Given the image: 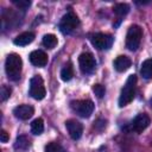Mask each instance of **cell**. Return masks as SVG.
Masks as SVG:
<instances>
[{
  "instance_id": "cell-12",
  "label": "cell",
  "mask_w": 152,
  "mask_h": 152,
  "mask_svg": "<svg viewBox=\"0 0 152 152\" xmlns=\"http://www.w3.org/2000/svg\"><path fill=\"white\" fill-rule=\"evenodd\" d=\"M30 62L34 66H45L48 63V55L42 50H34L30 53Z\"/></svg>"
},
{
  "instance_id": "cell-6",
  "label": "cell",
  "mask_w": 152,
  "mask_h": 152,
  "mask_svg": "<svg viewBox=\"0 0 152 152\" xmlns=\"http://www.w3.org/2000/svg\"><path fill=\"white\" fill-rule=\"evenodd\" d=\"M72 110L81 118H89L94 110V102L91 100H77L70 103Z\"/></svg>"
},
{
  "instance_id": "cell-16",
  "label": "cell",
  "mask_w": 152,
  "mask_h": 152,
  "mask_svg": "<svg viewBox=\"0 0 152 152\" xmlns=\"http://www.w3.org/2000/svg\"><path fill=\"white\" fill-rule=\"evenodd\" d=\"M140 75L145 80L152 78V58H148L142 62L141 68H140Z\"/></svg>"
},
{
  "instance_id": "cell-9",
  "label": "cell",
  "mask_w": 152,
  "mask_h": 152,
  "mask_svg": "<svg viewBox=\"0 0 152 152\" xmlns=\"http://www.w3.org/2000/svg\"><path fill=\"white\" fill-rule=\"evenodd\" d=\"M150 122H151V120L147 114H145V113L138 114L132 121V129L137 133H141L142 131H145L148 127Z\"/></svg>"
},
{
  "instance_id": "cell-4",
  "label": "cell",
  "mask_w": 152,
  "mask_h": 152,
  "mask_svg": "<svg viewBox=\"0 0 152 152\" xmlns=\"http://www.w3.org/2000/svg\"><path fill=\"white\" fill-rule=\"evenodd\" d=\"M78 25H80V19H78V17H77L72 11H70V12H68L66 14H64V15L62 17L58 27H59V31H61L62 33L69 34V33L74 32V31L78 27Z\"/></svg>"
},
{
  "instance_id": "cell-18",
  "label": "cell",
  "mask_w": 152,
  "mask_h": 152,
  "mask_svg": "<svg viewBox=\"0 0 152 152\" xmlns=\"http://www.w3.org/2000/svg\"><path fill=\"white\" fill-rule=\"evenodd\" d=\"M43 45L45 46V48H48V49H53L56 45H57V43H58V40H57V37L55 36V34H52V33H48V34H45L44 37H43Z\"/></svg>"
},
{
  "instance_id": "cell-11",
  "label": "cell",
  "mask_w": 152,
  "mask_h": 152,
  "mask_svg": "<svg viewBox=\"0 0 152 152\" xmlns=\"http://www.w3.org/2000/svg\"><path fill=\"white\" fill-rule=\"evenodd\" d=\"M34 113V109L30 104H19L13 109V114L19 120H27Z\"/></svg>"
},
{
  "instance_id": "cell-2",
  "label": "cell",
  "mask_w": 152,
  "mask_h": 152,
  "mask_svg": "<svg viewBox=\"0 0 152 152\" xmlns=\"http://www.w3.org/2000/svg\"><path fill=\"white\" fill-rule=\"evenodd\" d=\"M135 87H137V76L129 75L128 78L126 80L124 88L121 89L119 96V107H125L126 104L133 101L135 96Z\"/></svg>"
},
{
  "instance_id": "cell-20",
  "label": "cell",
  "mask_w": 152,
  "mask_h": 152,
  "mask_svg": "<svg viewBox=\"0 0 152 152\" xmlns=\"http://www.w3.org/2000/svg\"><path fill=\"white\" fill-rule=\"evenodd\" d=\"M114 13L118 15V17H122V15H126L129 11V6L127 4H116L113 8Z\"/></svg>"
},
{
  "instance_id": "cell-22",
  "label": "cell",
  "mask_w": 152,
  "mask_h": 152,
  "mask_svg": "<svg viewBox=\"0 0 152 152\" xmlns=\"http://www.w3.org/2000/svg\"><path fill=\"white\" fill-rule=\"evenodd\" d=\"M12 2L20 10H26L31 6V1L30 0H12Z\"/></svg>"
},
{
  "instance_id": "cell-15",
  "label": "cell",
  "mask_w": 152,
  "mask_h": 152,
  "mask_svg": "<svg viewBox=\"0 0 152 152\" xmlns=\"http://www.w3.org/2000/svg\"><path fill=\"white\" fill-rule=\"evenodd\" d=\"M13 147L15 151H26L30 147V139L26 135H18Z\"/></svg>"
},
{
  "instance_id": "cell-5",
  "label": "cell",
  "mask_w": 152,
  "mask_h": 152,
  "mask_svg": "<svg viewBox=\"0 0 152 152\" xmlns=\"http://www.w3.org/2000/svg\"><path fill=\"white\" fill-rule=\"evenodd\" d=\"M28 94H30L31 97H33L34 100H43V99L45 97L46 90H45L44 81H43V78H42L40 75H34V76L30 80Z\"/></svg>"
},
{
  "instance_id": "cell-8",
  "label": "cell",
  "mask_w": 152,
  "mask_h": 152,
  "mask_svg": "<svg viewBox=\"0 0 152 152\" xmlns=\"http://www.w3.org/2000/svg\"><path fill=\"white\" fill-rule=\"evenodd\" d=\"M78 65L83 74H90L95 70L96 62L90 52H83L78 57Z\"/></svg>"
},
{
  "instance_id": "cell-21",
  "label": "cell",
  "mask_w": 152,
  "mask_h": 152,
  "mask_svg": "<svg viewBox=\"0 0 152 152\" xmlns=\"http://www.w3.org/2000/svg\"><path fill=\"white\" fill-rule=\"evenodd\" d=\"M44 152H66V150L62 145H59L57 142H49L45 146Z\"/></svg>"
},
{
  "instance_id": "cell-23",
  "label": "cell",
  "mask_w": 152,
  "mask_h": 152,
  "mask_svg": "<svg viewBox=\"0 0 152 152\" xmlns=\"http://www.w3.org/2000/svg\"><path fill=\"white\" fill-rule=\"evenodd\" d=\"M93 91L95 93V95L99 99H101V97H103V95L106 93V89H104V87L102 84H94L93 86Z\"/></svg>"
},
{
  "instance_id": "cell-1",
  "label": "cell",
  "mask_w": 152,
  "mask_h": 152,
  "mask_svg": "<svg viewBox=\"0 0 152 152\" xmlns=\"http://www.w3.org/2000/svg\"><path fill=\"white\" fill-rule=\"evenodd\" d=\"M23 69V61L21 57L17 53H10L5 62V71L11 81H18L20 78Z\"/></svg>"
},
{
  "instance_id": "cell-17",
  "label": "cell",
  "mask_w": 152,
  "mask_h": 152,
  "mask_svg": "<svg viewBox=\"0 0 152 152\" xmlns=\"http://www.w3.org/2000/svg\"><path fill=\"white\" fill-rule=\"evenodd\" d=\"M44 131V121L42 118H37L31 122V132L34 135H39L42 134Z\"/></svg>"
},
{
  "instance_id": "cell-24",
  "label": "cell",
  "mask_w": 152,
  "mask_h": 152,
  "mask_svg": "<svg viewBox=\"0 0 152 152\" xmlns=\"http://www.w3.org/2000/svg\"><path fill=\"white\" fill-rule=\"evenodd\" d=\"M11 88L7 87V86H2L1 89H0V97H1V101H6L10 96H11Z\"/></svg>"
},
{
  "instance_id": "cell-13",
  "label": "cell",
  "mask_w": 152,
  "mask_h": 152,
  "mask_svg": "<svg viewBox=\"0 0 152 152\" xmlns=\"http://www.w3.org/2000/svg\"><path fill=\"white\" fill-rule=\"evenodd\" d=\"M131 64H132L131 58L127 57V56H125V55L118 56V57L115 58V61H114V68H115V70L119 71V72L126 71V70L131 66Z\"/></svg>"
},
{
  "instance_id": "cell-7",
  "label": "cell",
  "mask_w": 152,
  "mask_h": 152,
  "mask_svg": "<svg viewBox=\"0 0 152 152\" xmlns=\"http://www.w3.org/2000/svg\"><path fill=\"white\" fill-rule=\"evenodd\" d=\"M90 43L93 46H95L97 50H108L113 45V37L107 33H94L90 36Z\"/></svg>"
},
{
  "instance_id": "cell-3",
  "label": "cell",
  "mask_w": 152,
  "mask_h": 152,
  "mask_svg": "<svg viewBox=\"0 0 152 152\" xmlns=\"http://www.w3.org/2000/svg\"><path fill=\"white\" fill-rule=\"evenodd\" d=\"M142 38V28L139 25L129 26L127 34H126V48L131 51L138 50Z\"/></svg>"
},
{
  "instance_id": "cell-14",
  "label": "cell",
  "mask_w": 152,
  "mask_h": 152,
  "mask_svg": "<svg viewBox=\"0 0 152 152\" xmlns=\"http://www.w3.org/2000/svg\"><path fill=\"white\" fill-rule=\"evenodd\" d=\"M33 40H34V33L31 31H27V32H23L19 36H17L14 38L13 43L18 46H25V45H28L30 43H32Z\"/></svg>"
},
{
  "instance_id": "cell-19",
  "label": "cell",
  "mask_w": 152,
  "mask_h": 152,
  "mask_svg": "<svg viewBox=\"0 0 152 152\" xmlns=\"http://www.w3.org/2000/svg\"><path fill=\"white\" fill-rule=\"evenodd\" d=\"M72 76H74V69H72L71 64L69 63V64L64 65V68L61 70V78L66 82V81H70L72 78Z\"/></svg>"
},
{
  "instance_id": "cell-25",
  "label": "cell",
  "mask_w": 152,
  "mask_h": 152,
  "mask_svg": "<svg viewBox=\"0 0 152 152\" xmlns=\"http://www.w3.org/2000/svg\"><path fill=\"white\" fill-rule=\"evenodd\" d=\"M8 139H10L8 133L5 129H1V132H0V140H1V142H7Z\"/></svg>"
},
{
  "instance_id": "cell-10",
  "label": "cell",
  "mask_w": 152,
  "mask_h": 152,
  "mask_svg": "<svg viewBox=\"0 0 152 152\" xmlns=\"http://www.w3.org/2000/svg\"><path fill=\"white\" fill-rule=\"evenodd\" d=\"M65 128L69 133V135L71 137V139L77 140L82 137L83 133V125L80 121L76 120H68L65 121Z\"/></svg>"
}]
</instances>
